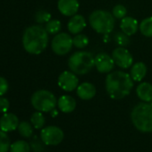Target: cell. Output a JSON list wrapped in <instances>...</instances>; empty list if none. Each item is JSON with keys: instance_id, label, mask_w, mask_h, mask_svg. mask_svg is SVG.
I'll return each instance as SVG.
<instances>
[{"instance_id": "5b68a950", "label": "cell", "mask_w": 152, "mask_h": 152, "mask_svg": "<svg viewBox=\"0 0 152 152\" xmlns=\"http://www.w3.org/2000/svg\"><path fill=\"white\" fill-rule=\"evenodd\" d=\"M89 23L91 28L98 33L108 34L115 27V17L105 10H96L89 17Z\"/></svg>"}, {"instance_id": "f1b7e54d", "label": "cell", "mask_w": 152, "mask_h": 152, "mask_svg": "<svg viewBox=\"0 0 152 152\" xmlns=\"http://www.w3.org/2000/svg\"><path fill=\"white\" fill-rule=\"evenodd\" d=\"M113 15L116 19H123L127 15V9L123 5H116L113 8Z\"/></svg>"}, {"instance_id": "5bb4252c", "label": "cell", "mask_w": 152, "mask_h": 152, "mask_svg": "<svg viewBox=\"0 0 152 152\" xmlns=\"http://www.w3.org/2000/svg\"><path fill=\"white\" fill-rule=\"evenodd\" d=\"M85 27H86L85 18L82 15H77V14L71 17L67 24L68 31H70V33L74 34V35L79 34L81 31L84 30Z\"/></svg>"}, {"instance_id": "f546056e", "label": "cell", "mask_w": 152, "mask_h": 152, "mask_svg": "<svg viewBox=\"0 0 152 152\" xmlns=\"http://www.w3.org/2000/svg\"><path fill=\"white\" fill-rule=\"evenodd\" d=\"M10 103L7 99L0 97V113H6L9 109Z\"/></svg>"}, {"instance_id": "603a6c76", "label": "cell", "mask_w": 152, "mask_h": 152, "mask_svg": "<svg viewBox=\"0 0 152 152\" xmlns=\"http://www.w3.org/2000/svg\"><path fill=\"white\" fill-rule=\"evenodd\" d=\"M31 124L35 129H42L45 124V117L42 112L38 111L33 113L31 117Z\"/></svg>"}, {"instance_id": "ac0fdd59", "label": "cell", "mask_w": 152, "mask_h": 152, "mask_svg": "<svg viewBox=\"0 0 152 152\" xmlns=\"http://www.w3.org/2000/svg\"><path fill=\"white\" fill-rule=\"evenodd\" d=\"M138 98L143 102H152V84L148 83H140L136 90Z\"/></svg>"}, {"instance_id": "7c38bea8", "label": "cell", "mask_w": 152, "mask_h": 152, "mask_svg": "<svg viewBox=\"0 0 152 152\" xmlns=\"http://www.w3.org/2000/svg\"><path fill=\"white\" fill-rule=\"evenodd\" d=\"M80 7L78 0H58L57 8L64 16H73L77 14Z\"/></svg>"}, {"instance_id": "d6986e66", "label": "cell", "mask_w": 152, "mask_h": 152, "mask_svg": "<svg viewBox=\"0 0 152 152\" xmlns=\"http://www.w3.org/2000/svg\"><path fill=\"white\" fill-rule=\"evenodd\" d=\"M147 73V66L142 62H138L132 65L130 75L134 82H140Z\"/></svg>"}, {"instance_id": "8992f818", "label": "cell", "mask_w": 152, "mask_h": 152, "mask_svg": "<svg viewBox=\"0 0 152 152\" xmlns=\"http://www.w3.org/2000/svg\"><path fill=\"white\" fill-rule=\"evenodd\" d=\"M32 107L40 112H51L57 105L55 95L46 90H40L33 93L31 99Z\"/></svg>"}, {"instance_id": "9a60e30c", "label": "cell", "mask_w": 152, "mask_h": 152, "mask_svg": "<svg viewBox=\"0 0 152 152\" xmlns=\"http://www.w3.org/2000/svg\"><path fill=\"white\" fill-rule=\"evenodd\" d=\"M77 95L81 99L90 100L96 95V88L91 83H83L77 87Z\"/></svg>"}, {"instance_id": "277c9868", "label": "cell", "mask_w": 152, "mask_h": 152, "mask_svg": "<svg viewBox=\"0 0 152 152\" xmlns=\"http://www.w3.org/2000/svg\"><path fill=\"white\" fill-rule=\"evenodd\" d=\"M95 57L87 51H76L68 59V67L71 72L77 75L90 72L95 66Z\"/></svg>"}, {"instance_id": "8fae6325", "label": "cell", "mask_w": 152, "mask_h": 152, "mask_svg": "<svg viewBox=\"0 0 152 152\" xmlns=\"http://www.w3.org/2000/svg\"><path fill=\"white\" fill-rule=\"evenodd\" d=\"M94 63H95V67L97 71L100 73L110 72L115 64L113 57L104 52L99 53L95 56Z\"/></svg>"}, {"instance_id": "30bf717a", "label": "cell", "mask_w": 152, "mask_h": 152, "mask_svg": "<svg viewBox=\"0 0 152 152\" xmlns=\"http://www.w3.org/2000/svg\"><path fill=\"white\" fill-rule=\"evenodd\" d=\"M112 57L115 61V64L122 69L130 68L132 65L133 58L132 54L123 47L116 48L112 53Z\"/></svg>"}, {"instance_id": "cb8c5ba5", "label": "cell", "mask_w": 152, "mask_h": 152, "mask_svg": "<svg viewBox=\"0 0 152 152\" xmlns=\"http://www.w3.org/2000/svg\"><path fill=\"white\" fill-rule=\"evenodd\" d=\"M11 141L7 133L0 130V152H8L10 150Z\"/></svg>"}, {"instance_id": "3957f363", "label": "cell", "mask_w": 152, "mask_h": 152, "mask_svg": "<svg viewBox=\"0 0 152 152\" xmlns=\"http://www.w3.org/2000/svg\"><path fill=\"white\" fill-rule=\"evenodd\" d=\"M131 119L135 128L140 132H152V104L141 102L136 105L132 110Z\"/></svg>"}, {"instance_id": "e0dca14e", "label": "cell", "mask_w": 152, "mask_h": 152, "mask_svg": "<svg viewBox=\"0 0 152 152\" xmlns=\"http://www.w3.org/2000/svg\"><path fill=\"white\" fill-rule=\"evenodd\" d=\"M57 106L63 113H71L76 107V101L72 97L69 95H64L61 96L57 100Z\"/></svg>"}, {"instance_id": "ffe728a7", "label": "cell", "mask_w": 152, "mask_h": 152, "mask_svg": "<svg viewBox=\"0 0 152 152\" xmlns=\"http://www.w3.org/2000/svg\"><path fill=\"white\" fill-rule=\"evenodd\" d=\"M31 146L26 140H19L11 144L10 152H30Z\"/></svg>"}, {"instance_id": "7a4b0ae2", "label": "cell", "mask_w": 152, "mask_h": 152, "mask_svg": "<svg viewBox=\"0 0 152 152\" xmlns=\"http://www.w3.org/2000/svg\"><path fill=\"white\" fill-rule=\"evenodd\" d=\"M48 44V33L40 25L28 27L23 35V46L24 49L32 55L42 53Z\"/></svg>"}, {"instance_id": "44dd1931", "label": "cell", "mask_w": 152, "mask_h": 152, "mask_svg": "<svg viewBox=\"0 0 152 152\" xmlns=\"http://www.w3.org/2000/svg\"><path fill=\"white\" fill-rule=\"evenodd\" d=\"M139 28L142 35L148 38H152V16L145 18L140 23Z\"/></svg>"}, {"instance_id": "83f0119b", "label": "cell", "mask_w": 152, "mask_h": 152, "mask_svg": "<svg viewBox=\"0 0 152 152\" xmlns=\"http://www.w3.org/2000/svg\"><path fill=\"white\" fill-rule=\"evenodd\" d=\"M35 20L39 23H47L51 20V14L45 10H39L35 15Z\"/></svg>"}, {"instance_id": "1f68e13d", "label": "cell", "mask_w": 152, "mask_h": 152, "mask_svg": "<svg viewBox=\"0 0 152 152\" xmlns=\"http://www.w3.org/2000/svg\"><path fill=\"white\" fill-rule=\"evenodd\" d=\"M50 113H51V115H52L53 117H55V116H56V115H58V112H57V110H56L55 108H54V109H53V110H52Z\"/></svg>"}, {"instance_id": "ba28073f", "label": "cell", "mask_w": 152, "mask_h": 152, "mask_svg": "<svg viewBox=\"0 0 152 152\" xmlns=\"http://www.w3.org/2000/svg\"><path fill=\"white\" fill-rule=\"evenodd\" d=\"M40 138L42 142L46 145H58L64 139V132L57 126H48L41 130Z\"/></svg>"}, {"instance_id": "4dcf8cb0", "label": "cell", "mask_w": 152, "mask_h": 152, "mask_svg": "<svg viewBox=\"0 0 152 152\" xmlns=\"http://www.w3.org/2000/svg\"><path fill=\"white\" fill-rule=\"evenodd\" d=\"M8 91V83L7 81L3 78L0 77V97L6 94Z\"/></svg>"}, {"instance_id": "2e32d148", "label": "cell", "mask_w": 152, "mask_h": 152, "mask_svg": "<svg viewBox=\"0 0 152 152\" xmlns=\"http://www.w3.org/2000/svg\"><path fill=\"white\" fill-rule=\"evenodd\" d=\"M120 28L124 33L128 36L134 35L138 31V22L136 19L131 16H125L122 19Z\"/></svg>"}, {"instance_id": "9c48e42d", "label": "cell", "mask_w": 152, "mask_h": 152, "mask_svg": "<svg viewBox=\"0 0 152 152\" xmlns=\"http://www.w3.org/2000/svg\"><path fill=\"white\" fill-rule=\"evenodd\" d=\"M57 83L63 91L70 92L77 89L79 86V79L77 77V74H75L74 72L64 71L59 75Z\"/></svg>"}, {"instance_id": "d4e9b609", "label": "cell", "mask_w": 152, "mask_h": 152, "mask_svg": "<svg viewBox=\"0 0 152 152\" xmlns=\"http://www.w3.org/2000/svg\"><path fill=\"white\" fill-rule=\"evenodd\" d=\"M72 43L77 48H84L89 45V39L84 34H76V36L72 38Z\"/></svg>"}, {"instance_id": "484cf974", "label": "cell", "mask_w": 152, "mask_h": 152, "mask_svg": "<svg viewBox=\"0 0 152 152\" xmlns=\"http://www.w3.org/2000/svg\"><path fill=\"white\" fill-rule=\"evenodd\" d=\"M62 28L61 23L58 20H50L46 23V31L48 34H57Z\"/></svg>"}, {"instance_id": "7402d4cb", "label": "cell", "mask_w": 152, "mask_h": 152, "mask_svg": "<svg viewBox=\"0 0 152 152\" xmlns=\"http://www.w3.org/2000/svg\"><path fill=\"white\" fill-rule=\"evenodd\" d=\"M18 131L19 133L21 134V136L24 137V138H30L32 136L33 134V128H32V124H30L29 122L26 121H23L19 124L18 125Z\"/></svg>"}, {"instance_id": "6da1fadb", "label": "cell", "mask_w": 152, "mask_h": 152, "mask_svg": "<svg viewBox=\"0 0 152 152\" xmlns=\"http://www.w3.org/2000/svg\"><path fill=\"white\" fill-rule=\"evenodd\" d=\"M133 87L131 75L122 71L109 72L106 78V90L113 99H122L128 96Z\"/></svg>"}, {"instance_id": "4316f807", "label": "cell", "mask_w": 152, "mask_h": 152, "mask_svg": "<svg viewBox=\"0 0 152 152\" xmlns=\"http://www.w3.org/2000/svg\"><path fill=\"white\" fill-rule=\"evenodd\" d=\"M115 41L118 46L123 47V48H125L130 44L129 36L126 35L125 33H124L123 31L122 32H116L115 34Z\"/></svg>"}, {"instance_id": "4fadbf2b", "label": "cell", "mask_w": 152, "mask_h": 152, "mask_svg": "<svg viewBox=\"0 0 152 152\" xmlns=\"http://www.w3.org/2000/svg\"><path fill=\"white\" fill-rule=\"evenodd\" d=\"M18 117L13 113H5L0 119V130L6 132L15 131L19 125Z\"/></svg>"}, {"instance_id": "52a82bcc", "label": "cell", "mask_w": 152, "mask_h": 152, "mask_svg": "<svg viewBox=\"0 0 152 152\" xmlns=\"http://www.w3.org/2000/svg\"><path fill=\"white\" fill-rule=\"evenodd\" d=\"M72 38L65 32L56 34L51 42V48L53 52L58 56H64L68 54L72 50Z\"/></svg>"}]
</instances>
